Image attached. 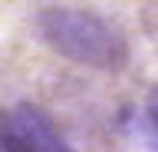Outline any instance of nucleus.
Instances as JSON below:
<instances>
[{
  "label": "nucleus",
  "instance_id": "obj_1",
  "mask_svg": "<svg viewBox=\"0 0 158 152\" xmlns=\"http://www.w3.org/2000/svg\"><path fill=\"white\" fill-rule=\"evenodd\" d=\"M40 37L59 53L76 63L96 70H122L128 60V46L102 17L73 7H46L36 17Z\"/></svg>",
  "mask_w": 158,
  "mask_h": 152
},
{
  "label": "nucleus",
  "instance_id": "obj_3",
  "mask_svg": "<svg viewBox=\"0 0 158 152\" xmlns=\"http://www.w3.org/2000/svg\"><path fill=\"white\" fill-rule=\"evenodd\" d=\"M0 152H30V145L23 142L13 116H7V112H0Z\"/></svg>",
  "mask_w": 158,
  "mask_h": 152
},
{
  "label": "nucleus",
  "instance_id": "obj_2",
  "mask_svg": "<svg viewBox=\"0 0 158 152\" xmlns=\"http://www.w3.org/2000/svg\"><path fill=\"white\" fill-rule=\"evenodd\" d=\"M13 122H17L23 142L30 145V152H73L69 142L63 139L59 129L53 126V119H49L43 109H36V106L20 102L17 109H13Z\"/></svg>",
  "mask_w": 158,
  "mask_h": 152
},
{
  "label": "nucleus",
  "instance_id": "obj_4",
  "mask_svg": "<svg viewBox=\"0 0 158 152\" xmlns=\"http://www.w3.org/2000/svg\"><path fill=\"white\" fill-rule=\"evenodd\" d=\"M145 112H148V122L155 126V132H158V86L152 93H148V102H145Z\"/></svg>",
  "mask_w": 158,
  "mask_h": 152
}]
</instances>
